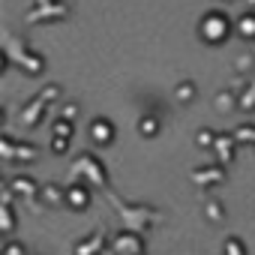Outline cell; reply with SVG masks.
<instances>
[{"mask_svg": "<svg viewBox=\"0 0 255 255\" xmlns=\"http://www.w3.org/2000/svg\"><path fill=\"white\" fill-rule=\"evenodd\" d=\"M105 198H108V204H111V210L117 213V219H120V225L126 228V231H135V234H147L153 225H159L162 219H165V213L156 207V204H147V201H129V198H120L114 189H108L105 192Z\"/></svg>", "mask_w": 255, "mask_h": 255, "instance_id": "cell-1", "label": "cell"}, {"mask_svg": "<svg viewBox=\"0 0 255 255\" xmlns=\"http://www.w3.org/2000/svg\"><path fill=\"white\" fill-rule=\"evenodd\" d=\"M3 54L9 57V63H12L15 69H21V72L30 75V78H39V75L48 69L45 54H39L24 36H18V33H12V30H3Z\"/></svg>", "mask_w": 255, "mask_h": 255, "instance_id": "cell-2", "label": "cell"}, {"mask_svg": "<svg viewBox=\"0 0 255 255\" xmlns=\"http://www.w3.org/2000/svg\"><path fill=\"white\" fill-rule=\"evenodd\" d=\"M69 174H72L75 183H84V186H90V189H99V192H108V189H111V186H108V168H105V162H102L93 150H81V153L72 159Z\"/></svg>", "mask_w": 255, "mask_h": 255, "instance_id": "cell-3", "label": "cell"}, {"mask_svg": "<svg viewBox=\"0 0 255 255\" xmlns=\"http://www.w3.org/2000/svg\"><path fill=\"white\" fill-rule=\"evenodd\" d=\"M60 93H63V87L60 84H45L36 96H30L24 105H21V111H18V126L21 129H36V126L42 123V117L48 114V108L60 99Z\"/></svg>", "mask_w": 255, "mask_h": 255, "instance_id": "cell-4", "label": "cell"}, {"mask_svg": "<svg viewBox=\"0 0 255 255\" xmlns=\"http://www.w3.org/2000/svg\"><path fill=\"white\" fill-rule=\"evenodd\" d=\"M231 33H237V30H234V21H231L228 12H222V9H210V12H204L201 21H198V36H201V42H207V45H222V42L231 39Z\"/></svg>", "mask_w": 255, "mask_h": 255, "instance_id": "cell-5", "label": "cell"}, {"mask_svg": "<svg viewBox=\"0 0 255 255\" xmlns=\"http://www.w3.org/2000/svg\"><path fill=\"white\" fill-rule=\"evenodd\" d=\"M72 15V6L66 0H33V6L24 12V24H54V21H66Z\"/></svg>", "mask_w": 255, "mask_h": 255, "instance_id": "cell-6", "label": "cell"}, {"mask_svg": "<svg viewBox=\"0 0 255 255\" xmlns=\"http://www.w3.org/2000/svg\"><path fill=\"white\" fill-rule=\"evenodd\" d=\"M15 198H21V201H27V204H39V198H42V183L33 177V174H12L6 183H3Z\"/></svg>", "mask_w": 255, "mask_h": 255, "instance_id": "cell-7", "label": "cell"}, {"mask_svg": "<svg viewBox=\"0 0 255 255\" xmlns=\"http://www.w3.org/2000/svg\"><path fill=\"white\" fill-rule=\"evenodd\" d=\"M36 156H39L36 144L15 141L12 135H0V159L3 162H33Z\"/></svg>", "mask_w": 255, "mask_h": 255, "instance_id": "cell-8", "label": "cell"}, {"mask_svg": "<svg viewBox=\"0 0 255 255\" xmlns=\"http://www.w3.org/2000/svg\"><path fill=\"white\" fill-rule=\"evenodd\" d=\"M105 246H111L108 228H96V231H90L87 237H81V240L72 243V255H102Z\"/></svg>", "mask_w": 255, "mask_h": 255, "instance_id": "cell-9", "label": "cell"}, {"mask_svg": "<svg viewBox=\"0 0 255 255\" xmlns=\"http://www.w3.org/2000/svg\"><path fill=\"white\" fill-rule=\"evenodd\" d=\"M144 234H135V231H117L111 237V249L114 255H144Z\"/></svg>", "mask_w": 255, "mask_h": 255, "instance_id": "cell-10", "label": "cell"}, {"mask_svg": "<svg viewBox=\"0 0 255 255\" xmlns=\"http://www.w3.org/2000/svg\"><path fill=\"white\" fill-rule=\"evenodd\" d=\"M189 180H192V186H198V189H213V186L225 183V168L216 165V162H210V165H198V168L189 171Z\"/></svg>", "mask_w": 255, "mask_h": 255, "instance_id": "cell-11", "label": "cell"}, {"mask_svg": "<svg viewBox=\"0 0 255 255\" xmlns=\"http://www.w3.org/2000/svg\"><path fill=\"white\" fill-rule=\"evenodd\" d=\"M237 138H234V132H219L216 135V144H213V159H216V165H222V168H228V165H234V159H237Z\"/></svg>", "mask_w": 255, "mask_h": 255, "instance_id": "cell-12", "label": "cell"}, {"mask_svg": "<svg viewBox=\"0 0 255 255\" xmlns=\"http://www.w3.org/2000/svg\"><path fill=\"white\" fill-rule=\"evenodd\" d=\"M87 135H90V141H93L96 147H108V144H114V138H117V126H114L108 117H93L90 126H87Z\"/></svg>", "mask_w": 255, "mask_h": 255, "instance_id": "cell-13", "label": "cell"}, {"mask_svg": "<svg viewBox=\"0 0 255 255\" xmlns=\"http://www.w3.org/2000/svg\"><path fill=\"white\" fill-rule=\"evenodd\" d=\"M18 225V216H15V195L3 186V195H0V231H3L6 237L15 231Z\"/></svg>", "mask_w": 255, "mask_h": 255, "instance_id": "cell-14", "label": "cell"}, {"mask_svg": "<svg viewBox=\"0 0 255 255\" xmlns=\"http://www.w3.org/2000/svg\"><path fill=\"white\" fill-rule=\"evenodd\" d=\"M90 192H93L90 186L72 180V183L66 186V207H72V210H78V213L87 210V207H90Z\"/></svg>", "mask_w": 255, "mask_h": 255, "instance_id": "cell-15", "label": "cell"}, {"mask_svg": "<svg viewBox=\"0 0 255 255\" xmlns=\"http://www.w3.org/2000/svg\"><path fill=\"white\" fill-rule=\"evenodd\" d=\"M213 108H216L219 114H231L234 108H240V90H237V87L219 90V93L213 96Z\"/></svg>", "mask_w": 255, "mask_h": 255, "instance_id": "cell-16", "label": "cell"}, {"mask_svg": "<svg viewBox=\"0 0 255 255\" xmlns=\"http://www.w3.org/2000/svg\"><path fill=\"white\" fill-rule=\"evenodd\" d=\"M45 207H57V204H66V186H57V183H45L42 186V198H39Z\"/></svg>", "mask_w": 255, "mask_h": 255, "instance_id": "cell-17", "label": "cell"}, {"mask_svg": "<svg viewBox=\"0 0 255 255\" xmlns=\"http://www.w3.org/2000/svg\"><path fill=\"white\" fill-rule=\"evenodd\" d=\"M234 30L240 39H255V9L240 12V18L234 21Z\"/></svg>", "mask_w": 255, "mask_h": 255, "instance_id": "cell-18", "label": "cell"}, {"mask_svg": "<svg viewBox=\"0 0 255 255\" xmlns=\"http://www.w3.org/2000/svg\"><path fill=\"white\" fill-rule=\"evenodd\" d=\"M48 132H51V138H66V141H72V138H75V123H69V120H63V117H54Z\"/></svg>", "mask_w": 255, "mask_h": 255, "instance_id": "cell-19", "label": "cell"}, {"mask_svg": "<svg viewBox=\"0 0 255 255\" xmlns=\"http://www.w3.org/2000/svg\"><path fill=\"white\" fill-rule=\"evenodd\" d=\"M138 135H141V138H153V135H159V117H156V114H144V117H138Z\"/></svg>", "mask_w": 255, "mask_h": 255, "instance_id": "cell-20", "label": "cell"}, {"mask_svg": "<svg viewBox=\"0 0 255 255\" xmlns=\"http://www.w3.org/2000/svg\"><path fill=\"white\" fill-rule=\"evenodd\" d=\"M195 96H198V87H195V81H189V78L177 81V87H174V102H192Z\"/></svg>", "mask_w": 255, "mask_h": 255, "instance_id": "cell-21", "label": "cell"}, {"mask_svg": "<svg viewBox=\"0 0 255 255\" xmlns=\"http://www.w3.org/2000/svg\"><path fill=\"white\" fill-rule=\"evenodd\" d=\"M204 216L207 222H225V204L219 198H204Z\"/></svg>", "mask_w": 255, "mask_h": 255, "instance_id": "cell-22", "label": "cell"}, {"mask_svg": "<svg viewBox=\"0 0 255 255\" xmlns=\"http://www.w3.org/2000/svg\"><path fill=\"white\" fill-rule=\"evenodd\" d=\"M240 111H255V75L240 87Z\"/></svg>", "mask_w": 255, "mask_h": 255, "instance_id": "cell-23", "label": "cell"}, {"mask_svg": "<svg viewBox=\"0 0 255 255\" xmlns=\"http://www.w3.org/2000/svg\"><path fill=\"white\" fill-rule=\"evenodd\" d=\"M216 129H213V126H201V129L195 132V144L201 147V150H213V144H216Z\"/></svg>", "mask_w": 255, "mask_h": 255, "instance_id": "cell-24", "label": "cell"}, {"mask_svg": "<svg viewBox=\"0 0 255 255\" xmlns=\"http://www.w3.org/2000/svg\"><path fill=\"white\" fill-rule=\"evenodd\" d=\"M234 138H237L240 147H246V144L255 147V123H240L237 129H234Z\"/></svg>", "mask_w": 255, "mask_h": 255, "instance_id": "cell-25", "label": "cell"}, {"mask_svg": "<svg viewBox=\"0 0 255 255\" xmlns=\"http://www.w3.org/2000/svg\"><path fill=\"white\" fill-rule=\"evenodd\" d=\"M225 255H246V243H243L237 234L225 237Z\"/></svg>", "mask_w": 255, "mask_h": 255, "instance_id": "cell-26", "label": "cell"}, {"mask_svg": "<svg viewBox=\"0 0 255 255\" xmlns=\"http://www.w3.org/2000/svg\"><path fill=\"white\" fill-rule=\"evenodd\" d=\"M78 114H81V105H78V102H63V105H60V117H63V120L75 123Z\"/></svg>", "mask_w": 255, "mask_h": 255, "instance_id": "cell-27", "label": "cell"}, {"mask_svg": "<svg viewBox=\"0 0 255 255\" xmlns=\"http://www.w3.org/2000/svg\"><path fill=\"white\" fill-rule=\"evenodd\" d=\"M0 255H27V246L18 243V240H6L3 249H0Z\"/></svg>", "mask_w": 255, "mask_h": 255, "instance_id": "cell-28", "label": "cell"}, {"mask_svg": "<svg viewBox=\"0 0 255 255\" xmlns=\"http://www.w3.org/2000/svg\"><path fill=\"white\" fill-rule=\"evenodd\" d=\"M252 66H255V57H252V54H240V57L234 60V69H237L240 75H246V72H252Z\"/></svg>", "mask_w": 255, "mask_h": 255, "instance_id": "cell-29", "label": "cell"}, {"mask_svg": "<svg viewBox=\"0 0 255 255\" xmlns=\"http://www.w3.org/2000/svg\"><path fill=\"white\" fill-rule=\"evenodd\" d=\"M69 144H72V141H66V138H51V141H48V147H51L54 156H63V153L69 150Z\"/></svg>", "mask_w": 255, "mask_h": 255, "instance_id": "cell-30", "label": "cell"}, {"mask_svg": "<svg viewBox=\"0 0 255 255\" xmlns=\"http://www.w3.org/2000/svg\"><path fill=\"white\" fill-rule=\"evenodd\" d=\"M246 6H255V0H246Z\"/></svg>", "mask_w": 255, "mask_h": 255, "instance_id": "cell-31", "label": "cell"}]
</instances>
